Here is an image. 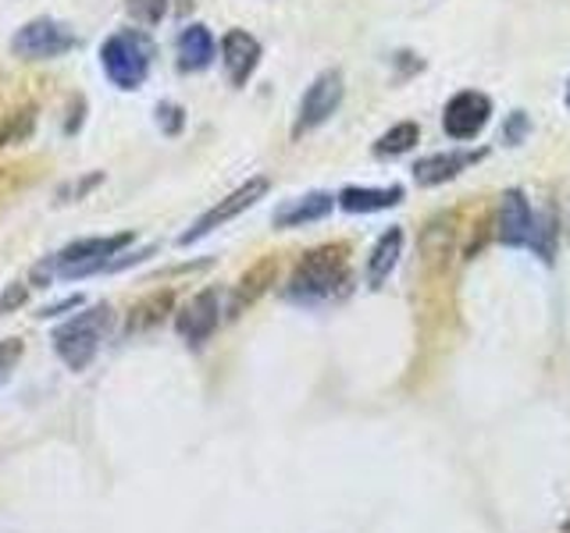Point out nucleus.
Segmentation results:
<instances>
[{
    "mask_svg": "<svg viewBox=\"0 0 570 533\" xmlns=\"http://www.w3.org/2000/svg\"><path fill=\"white\" fill-rule=\"evenodd\" d=\"M215 60V36L207 25H186L178 36V68L204 71Z\"/></svg>",
    "mask_w": 570,
    "mask_h": 533,
    "instance_id": "obj_15",
    "label": "nucleus"
},
{
    "mask_svg": "<svg viewBox=\"0 0 570 533\" xmlns=\"http://www.w3.org/2000/svg\"><path fill=\"white\" fill-rule=\"evenodd\" d=\"M218 320H221L218 292H215V288H207V292L193 296L186 307L175 313V331H178V338H183V342L204 345L218 331Z\"/></svg>",
    "mask_w": 570,
    "mask_h": 533,
    "instance_id": "obj_10",
    "label": "nucleus"
},
{
    "mask_svg": "<svg viewBox=\"0 0 570 533\" xmlns=\"http://www.w3.org/2000/svg\"><path fill=\"white\" fill-rule=\"evenodd\" d=\"M342 93H347V86H342V75L339 71H325L318 75L310 86L304 100H299V114H296V129L293 135H304L310 129H318L321 121H328L336 114V107L342 103Z\"/></svg>",
    "mask_w": 570,
    "mask_h": 533,
    "instance_id": "obj_8",
    "label": "nucleus"
},
{
    "mask_svg": "<svg viewBox=\"0 0 570 533\" xmlns=\"http://www.w3.org/2000/svg\"><path fill=\"white\" fill-rule=\"evenodd\" d=\"M29 129H33V107H29V111L11 114V118H0V146L19 143L22 135H29Z\"/></svg>",
    "mask_w": 570,
    "mask_h": 533,
    "instance_id": "obj_20",
    "label": "nucleus"
},
{
    "mask_svg": "<svg viewBox=\"0 0 570 533\" xmlns=\"http://www.w3.org/2000/svg\"><path fill=\"white\" fill-rule=\"evenodd\" d=\"M350 249L342 242H328L299 256V264L293 267V278L285 296L296 302H325L332 296H342L350 288Z\"/></svg>",
    "mask_w": 570,
    "mask_h": 533,
    "instance_id": "obj_1",
    "label": "nucleus"
},
{
    "mask_svg": "<svg viewBox=\"0 0 570 533\" xmlns=\"http://www.w3.org/2000/svg\"><path fill=\"white\" fill-rule=\"evenodd\" d=\"M108 331H111V307L100 302V307H89L83 313H75L72 320H65V324L54 331L51 342H54L57 359H62L68 370L83 374L89 363L97 359Z\"/></svg>",
    "mask_w": 570,
    "mask_h": 533,
    "instance_id": "obj_4",
    "label": "nucleus"
},
{
    "mask_svg": "<svg viewBox=\"0 0 570 533\" xmlns=\"http://www.w3.org/2000/svg\"><path fill=\"white\" fill-rule=\"evenodd\" d=\"M221 57H224V71H229L232 86H246L250 75L261 65V43L253 40L246 29H232V33L221 40Z\"/></svg>",
    "mask_w": 570,
    "mask_h": 533,
    "instance_id": "obj_12",
    "label": "nucleus"
},
{
    "mask_svg": "<svg viewBox=\"0 0 570 533\" xmlns=\"http://www.w3.org/2000/svg\"><path fill=\"white\" fill-rule=\"evenodd\" d=\"M267 189H272V181H267V178H250V181H243V186H239L235 192H229L221 203H215L211 210H207L204 218L193 221V227L178 242H183V246H193V242H200L204 235H211L215 227L229 224L232 218H239V213L250 210L257 200H264Z\"/></svg>",
    "mask_w": 570,
    "mask_h": 533,
    "instance_id": "obj_7",
    "label": "nucleus"
},
{
    "mask_svg": "<svg viewBox=\"0 0 570 533\" xmlns=\"http://www.w3.org/2000/svg\"><path fill=\"white\" fill-rule=\"evenodd\" d=\"M275 274H278V260L275 256H264V260L253 264L243 278L235 281V292H232V302H229V317H239L243 310H250L253 302H257L267 288L275 285Z\"/></svg>",
    "mask_w": 570,
    "mask_h": 533,
    "instance_id": "obj_13",
    "label": "nucleus"
},
{
    "mask_svg": "<svg viewBox=\"0 0 570 533\" xmlns=\"http://www.w3.org/2000/svg\"><path fill=\"white\" fill-rule=\"evenodd\" d=\"M75 33L57 19H33L25 22L11 40V54L22 60H54L75 51Z\"/></svg>",
    "mask_w": 570,
    "mask_h": 533,
    "instance_id": "obj_6",
    "label": "nucleus"
},
{
    "mask_svg": "<svg viewBox=\"0 0 570 533\" xmlns=\"http://www.w3.org/2000/svg\"><path fill=\"white\" fill-rule=\"evenodd\" d=\"M496 238L503 242V246L535 249L546 264H552V253H557V238H552V213L538 218L528 203V196L517 192V189L503 192V200H500Z\"/></svg>",
    "mask_w": 570,
    "mask_h": 533,
    "instance_id": "obj_2",
    "label": "nucleus"
},
{
    "mask_svg": "<svg viewBox=\"0 0 570 533\" xmlns=\"http://www.w3.org/2000/svg\"><path fill=\"white\" fill-rule=\"evenodd\" d=\"M531 132V121H528V114L524 111H517V114H509V121H506V129H503V140L509 143V146H517L524 135Z\"/></svg>",
    "mask_w": 570,
    "mask_h": 533,
    "instance_id": "obj_24",
    "label": "nucleus"
},
{
    "mask_svg": "<svg viewBox=\"0 0 570 533\" xmlns=\"http://www.w3.org/2000/svg\"><path fill=\"white\" fill-rule=\"evenodd\" d=\"M157 121H161V129L175 135V132H183V107H175V103H161L157 107Z\"/></svg>",
    "mask_w": 570,
    "mask_h": 533,
    "instance_id": "obj_25",
    "label": "nucleus"
},
{
    "mask_svg": "<svg viewBox=\"0 0 570 533\" xmlns=\"http://www.w3.org/2000/svg\"><path fill=\"white\" fill-rule=\"evenodd\" d=\"M485 157V149H449V154H431L425 160L414 164V181L417 186H442V181H453L460 171H468L471 164Z\"/></svg>",
    "mask_w": 570,
    "mask_h": 533,
    "instance_id": "obj_11",
    "label": "nucleus"
},
{
    "mask_svg": "<svg viewBox=\"0 0 570 533\" xmlns=\"http://www.w3.org/2000/svg\"><path fill=\"white\" fill-rule=\"evenodd\" d=\"M399 256H403V227L393 224L379 242H374V253H371V260H368V285L382 288L388 274L396 270Z\"/></svg>",
    "mask_w": 570,
    "mask_h": 533,
    "instance_id": "obj_16",
    "label": "nucleus"
},
{
    "mask_svg": "<svg viewBox=\"0 0 570 533\" xmlns=\"http://www.w3.org/2000/svg\"><path fill=\"white\" fill-rule=\"evenodd\" d=\"M417 140H421L417 121H399V125H393L379 143L371 146V154L374 157H399V154H407V149H414Z\"/></svg>",
    "mask_w": 570,
    "mask_h": 533,
    "instance_id": "obj_19",
    "label": "nucleus"
},
{
    "mask_svg": "<svg viewBox=\"0 0 570 533\" xmlns=\"http://www.w3.org/2000/svg\"><path fill=\"white\" fill-rule=\"evenodd\" d=\"M489 118H492V100L485 93H478V89H463V93H457L446 103L442 129H446L449 140L468 143L489 125Z\"/></svg>",
    "mask_w": 570,
    "mask_h": 533,
    "instance_id": "obj_9",
    "label": "nucleus"
},
{
    "mask_svg": "<svg viewBox=\"0 0 570 533\" xmlns=\"http://www.w3.org/2000/svg\"><path fill=\"white\" fill-rule=\"evenodd\" d=\"M25 302H29V285L11 281V285L4 288V296H0V317H4V313H14L19 307H25Z\"/></svg>",
    "mask_w": 570,
    "mask_h": 533,
    "instance_id": "obj_23",
    "label": "nucleus"
},
{
    "mask_svg": "<svg viewBox=\"0 0 570 533\" xmlns=\"http://www.w3.org/2000/svg\"><path fill=\"white\" fill-rule=\"evenodd\" d=\"M19 359H22V342L19 338H4L0 342V388L8 385L14 367H19Z\"/></svg>",
    "mask_w": 570,
    "mask_h": 533,
    "instance_id": "obj_22",
    "label": "nucleus"
},
{
    "mask_svg": "<svg viewBox=\"0 0 570 533\" xmlns=\"http://www.w3.org/2000/svg\"><path fill=\"white\" fill-rule=\"evenodd\" d=\"M336 200L328 192H307V196H299V200L293 203H282L275 210V227H304V224H314V221H325L328 213H332Z\"/></svg>",
    "mask_w": 570,
    "mask_h": 533,
    "instance_id": "obj_14",
    "label": "nucleus"
},
{
    "mask_svg": "<svg viewBox=\"0 0 570 533\" xmlns=\"http://www.w3.org/2000/svg\"><path fill=\"white\" fill-rule=\"evenodd\" d=\"M403 200L399 186H385V189H364V186H350L339 192V207L347 213H374V210H388Z\"/></svg>",
    "mask_w": 570,
    "mask_h": 533,
    "instance_id": "obj_17",
    "label": "nucleus"
},
{
    "mask_svg": "<svg viewBox=\"0 0 570 533\" xmlns=\"http://www.w3.org/2000/svg\"><path fill=\"white\" fill-rule=\"evenodd\" d=\"M125 11L140 25H157L168 14V0H125Z\"/></svg>",
    "mask_w": 570,
    "mask_h": 533,
    "instance_id": "obj_21",
    "label": "nucleus"
},
{
    "mask_svg": "<svg viewBox=\"0 0 570 533\" xmlns=\"http://www.w3.org/2000/svg\"><path fill=\"white\" fill-rule=\"evenodd\" d=\"M150 60H154V43H150V36H143L140 29L114 33L103 40L100 47L103 75H108L118 89H125V93H132V89H140L146 82Z\"/></svg>",
    "mask_w": 570,
    "mask_h": 533,
    "instance_id": "obj_5",
    "label": "nucleus"
},
{
    "mask_svg": "<svg viewBox=\"0 0 570 533\" xmlns=\"http://www.w3.org/2000/svg\"><path fill=\"white\" fill-rule=\"evenodd\" d=\"M129 246H132V232L79 238V242H72V246H65L62 253H57L54 260L47 264V270H57V278H89V274L129 267V264H136L140 256H146V253H132V256H125V260H118V256H122Z\"/></svg>",
    "mask_w": 570,
    "mask_h": 533,
    "instance_id": "obj_3",
    "label": "nucleus"
},
{
    "mask_svg": "<svg viewBox=\"0 0 570 533\" xmlns=\"http://www.w3.org/2000/svg\"><path fill=\"white\" fill-rule=\"evenodd\" d=\"M567 107H570V86H567Z\"/></svg>",
    "mask_w": 570,
    "mask_h": 533,
    "instance_id": "obj_26",
    "label": "nucleus"
},
{
    "mask_svg": "<svg viewBox=\"0 0 570 533\" xmlns=\"http://www.w3.org/2000/svg\"><path fill=\"white\" fill-rule=\"evenodd\" d=\"M168 313H175V292L172 288H161V292L146 296L143 302H136L129 313V331H146L157 327L161 320H168Z\"/></svg>",
    "mask_w": 570,
    "mask_h": 533,
    "instance_id": "obj_18",
    "label": "nucleus"
}]
</instances>
